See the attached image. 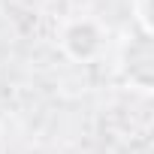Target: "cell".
Wrapping results in <instances>:
<instances>
[{
	"label": "cell",
	"instance_id": "2",
	"mask_svg": "<svg viewBox=\"0 0 154 154\" xmlns=\"http://www.w3.org/2000/svg\"><path fill=\"white\" fill-rule=\"evenodd\" d=\"M118 75L121 82L139 94L154 91V39L145 33H130L118 48Z\"/></svg>",
	"mask_w": 154,
	"mask_h": 154
},
{
	"label": "cell",
	"instance_id": "3",
	"mask_svg": "<svg viewBox=\"0 0 154 154\" xmlns=\"http://www.w3.org/2000/svg\"><path fill=\"white\" fill-rule=\"evenodd\" d=\"M130 9H133L136 30L145 33V36H154V27H151V0H130Z\"/></svg>",
	"mask_w": 154,
	"mask_h": 154
},
{
	"label": "cell",
	"instance_id": "1",
	"mask_svg": "<svg viewBox=\"0 0 154 154\" xmlns=\"http://www.w3.org/2000/svg\"><path fill=\"white\" fill-rule=\"evenodd\" d=\"M57 45L72 63H97L106 54L109 30L94 15H69L57 27Z\"/></svg>",
	"mask_w": 154,
	"mask_h": 154
}]
</instances>
